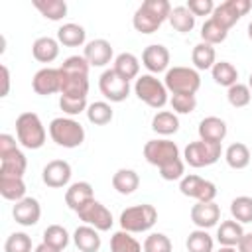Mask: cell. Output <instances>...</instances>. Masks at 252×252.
<instances>
[{
    "mask_svg": "<svg viewBox=\"0 0 252 252\" xmlns=\"http://www.w3.org/2000/svg\"><path fill=\"white\" fill-rule=\"evenodd\" d=\"M89 63L83 55H71L59 65L61 73V94L87 98L89 94Z\"/></svg>",
    "mask_w": 252,
    "mask_h": 252,
    "instance_id": "cell-1",
    "label": "cell"
},
{
    "mask_svg": "<svg viewBox=\"0 0 252 252\" xmlns=\"http://www.w3.org/2000/svg\"><path fill=\"white\" fill-rule=\"evenodd\" d=\"M169 12L171 4L167 0H144L132 16V26L144 35L154 33L169 18Z\"/></svg>",
    "mask_w": 252,
    "mask_h": 252,
    "instance_id": "cell-2",
    "label": "cell"
},
{
    "mask_svg": "<svg viewBox=\"0 0 252 252\" xmlns=\"http://www.w3.org/2000/svg\"><path fill=\"white\" fill-rule=\"evenodd\" d=\"M28 159L10 134H0V177H24Z\"/></svg>",
    "mask_w": 252,
    "mask_h": 252,
    "instance_id": "cell-3",
    "label": "cell"
},
{
    "mask_svg": "<svg viewBox=\"0 0 252 252\" xmlns=\"http://www.w3.org/2000/svg\"><path fill=\"white\" fill-rule=\"evenodd\" d=\"M49 136L61 148H79L85 142V128L71 116H57L49 122Z\"/></svg>",
    "mask_w": 252,
    "mask_h": 252,
    "instance_id": "cell-4",
    "label": "cell"
},
{
    "mask_svg": "<svg viewBox=\"0 0 252 252\" xmlns=\"http://www.w3.org/2000/svg\"><path fill=\"white\" fill-rule=\"evenodd\" d=\"M16 138L28 150H39L45 144V128L35 112H22L16 118Z\"/></svg>",
    "mask_w": 252,
    "mask_h": 252,
    "instance_id": "cell-5",
    "label": "cell"
},
{
    "mask_svg": "<svg viewBox=\"0 0 252 252\" xmlns=\"http://www.w3.org/2000/svg\"><path fill=\"white\" fill-rule=\"evenodd\" d=\"M158 220V211L154 205L150 203H142V205H132V207H126L122 213H120V228L130 232V234H136V232H146L150 230Z\"/></svg>",
    "mask_w": 252,
    "mask_h": 252,
    "instance_id": "cell-6",
    "label": "cell"
},
{
    "mask_svg": "<svg viewBox=\"0 0 252 252\" xmlns=\"http://www.w3.org/2000/svg\"><path fill=\"white\" fill-rule=\"evenodd\" d=\"M163 85L171 94H195L201 87V75L193 67L175 65L165 71Z\"/></svg>",
    "mask_w": 252,
    "mask_h": 252,
    "instance_id": "cell-7",
    "label": "cell"
},
{
    "mask_svg": "<svg viewBox=\"0 0 252 252\" xmlns=\"http://www.w3.org/2000/svg\"><path fill=\"white\" fill-rule=\"evenodd\" d=\"M167 89L163 85V81H159L156 75L152 73H146V75H140L134 83V94L146 102L148 106L152 108H161L165 106V102L169 100L167 98Z\"/></svg>",
    "mask_w": 252,
    "mask_h": 252,
    "instance_id": "cell-8",
    "label": "cell"
},
{
    "mask_svg": "<svg viewBox=\"0 0 252 252\" xmlns=\"http://www.w3.org/2000/svg\"><path fill=\"white\" fill-rule=\"evenodd\" d=\"M222 156V146L220 144H211V142H189L183 150V158L185 163H189L191 167H207L213 165L220 159Z\"/></svg>",
    "mask_w": 252,
    "mask_h": 252,
    "instance_id": "cell-9",
    "label": "cell"
},
{
    "mask_svg": "<svg viewBox=\"0 0 252 252\" xmlns=\"http://www.w3.org/2000/svg\"><path fill=\"white\" fill-rule=\"evenodd\" d=\"M144 158L148 163L156 165L158 169L163 167L165 163H171L175 159H179V148L175 142L161 138V140H148L144 144Z\"/></svg>",
    "mask_w": 252,
    "mask_h": 252,
    "instance_id": "cell-10",
    "label": "cell"
},
{
    "mask_svg": "<svg viewBox=\"0 0 252 252\" xmlns=\"http://www.w3.org/2000/svg\"><path fill=\"white\" fill-rule=\"evenodd\" d=\"M98 91H100V94L106 100H110V102H122L130 94V83L126 79H122L114 69H106L98 77Z\"/></svg>",
    "mask_w": 252,
    "mask_h": 252,
    "instance_id": "cell-11",
    "label": "cell"
},
{
    "mask_svg": "<svg viewBox=\"0 0 252 252\" xmlns=\"http://www.w3.org/2000/svg\"><path fill=\"white\" fill-rule=\"evenodd\" d=\"M179 191L185 197L197 199V203H211L217 197V185L209 179H203L199 175H183L179 181Z\"/></svg>",
    "mask_w": 252,
    "mask_h": 252,
    "instance_id": "cell-12",
    "label": "cell"
},
{
    "mask_svg": "<svg viewBox=\"0 0 252 252\" xmlns=\"http://www.w3.org/2000/svg\"><path fill=\"white\" fill-rule=\"evenodd\" d=\"M252 8V2L250 0H226L219 6H215L213 10V20L219 22L222 28L230 30L242 16H246Z\"/></svg>",
    "mask_w": 252,
    "mask_h": 252,
    "instance_id": "cell-13",
    "label": "cell"
},
{
    "mask_svg": "<svg viewBox=\"0 0 252 252\" xmlns=\"http://www.w3.org/2000/svg\"><path fill=\"white\" fill-rule=\"evenodd\" d=\"M77 215H79V219H81L85 224L96 228L98 232H106V230H110L112 224H114L112 213H110L100 201H96V199H93L91 203H87Z\"/></svg>",
    "mask_w": 252,
    "mask_h": 252,
    "instance_id": "cell-14",
    "label": "cell"
},
{
    "mask_svg": "<svg viewBox=\"0 0 252 252\" xmlns=\"http://www.w3.org/2000/svg\"><path fill=\"white\" fill-rule=\"evenodd\" d=\"M32 89L41 94V96H49V94H55V93H61V73H59V67L53 69V67H43L39 69L33 79H32Z\"/></svg>",
    "mask_w": 252,
    "mask_h": 252,
    "instance_id": "cell-15",
    "label": "cell"
},
{
    "mask_svg": "<svg viewBox=\"0 0 252 252\" xmlns=\"http://www.w3.org/2000/svg\"><path fill=\"white\" fill-rule=\"evenodd\" d=\"M71 175H73L71 165H69V161H65V159H51V161L43 167V171H41L43 183H45L47 187H53V189H59V187L69 185Z\"/></svg>",
    "mask_w": 252,
    "mask_h": 252,
    "instance_id": "cell-16",
    "label": "cell"
},
{
    "mask_svg": "<svg viewBox=\"0 0 252 252\" xmlns=\"http://www.w3.org/2000/svg\"><path fill=\"white\" fill-rule=\"evenodd\" d=\"M142 65L152 73H163L169 69V49L161 43H152L142 51Z\"/></svg>",
    "mask_w": 252,
    "mask_h": 252,
    "instance_id": "cell-17",
    "label": "cell"
},
{
    "mask_svg": "<svg viewBox=\"0 0 252 252\" xmlns=\"http://www.w3.org/2000/svg\"><path fill=\"white\" fill-rule=\"evenodd\" d=\"M112 55H114V51H112L110 41H106L102 37L89 41L85 45V49H83V57L87 59V63L91 67H104V65H108L112 61Z\"/></svg>",
    "mask_w": 252,
    "mask_h": 252,
    "instance_id": "cell-18",
    "label": "cell"
},
{
    "mask_svg": "<svg viewBox=\"0 0 252 252\" xmlns=\"http://www.w3.org/2000/svg\"><path fill=\"white\" fill-rule=\"evenodd\" d=\"M12 217L22 226H33V224H37V220L41 217V205L33 197H24L22 201H18L14 205Z\"/></svg>",
    "mask_w": 252,
    "mask_h": 252,
    "instance_id": "cell-19",
    "label": "cell"
},
{
    "mask_svg": "<svg viewBox=\"0 0 252 252\" xmlns=\"http://www.w3.org/2000/svg\"><path fill=\"white\" fill-rule=\"evenodd\" d=\"M220 220V207L211 201V203H197L191 207V222L197 228H213Z\"/></svg>",
    "mask_w": 252,
    "mask_h": 252,
    "instance_id": "cell-20",
    "label": "cell"
},
{
    "mask_svg": "<svg viewBox=\"0 0 252 252\" xmlns=\"http://www.w3.org/2000/svg\"><path fill=\"white\" fill-rule=\"evenodd\" d=\"M93 199H94V193H93V185L89 181H75L65 191V203L75 213H79Z\"/></svg>",
    "mask_w": 252,
    "mask_h": 252,
    "instance_id": "cell-21",
    "label": "cell"
},
{
    "mask_svg": "<svg viewBox=\"0 0 252 252\" xmlns=\"http://www.w3.org/2000/svg\"><path fill=\"white\" fill-rule=\"evenodd\" d=\"M199 140L211 142V144H220L226 138V122L219 116H207L199 122Z\"/></svg>",
    "mask_w": 252,
    "mask_h": 252,
    "instance_id": "cell-22",
    "label": "cell"
},
{
    "mask_svg": "<svg viewBox=\"0 0 252 252\" xmlns=\"http://www.w3.org/2000/svg\"><path fill=\"white\" fill-rule=\"evenodd\" d=\"M73 242H75L79 252H98L100 244H102L100 236H98V230L89 226V224H81V226L75 228Z\"/></svg>",
    "mask_w": 252,
    "mask_h": 252,
    "instance_id": "cell-23",
    "label": "cell"
},
{
    "mask_svg": "<svg viewBox=\"0 0 252 252\" xmlns=\"http://www.w3.org/2000/svg\"><path fill=\"white\" fill-rule=\"evenodd\" d=\"M32 55L39 61V63H51L57 59L59 55V41L55 37L49 35H41L33 41L32 45Z\"/></svg>",
    "mask_w": 252,
    "mask_h": 252,
    "instance_id": "cell-24",
    "label": "cell"
},
{
    "mask_svg": "<svg viewBox=\"0 0 252 252\" xmlns=\"http://www.w3.org/2000/svg\"><path fill=\"white\" fill-rule=\"evenodd\" d=\"M122 79H126L128 83L132 79H138L140 77V59L130 53V51H124V53H118L114 57V67H112Z\"/></svg>",
    "mask_w": 252,
    "mask_h": 252,
    "instance_id": "cell-25",
    "label": "cell"
},
{
    "mask_svg": "<svg viewBox=\"0 0 252 252\" xmlns=\"http://www.w3.org/2000/svg\"><path fill=\"white\" fill-rule=\"evenodd\" d=\"M244 236V228L238 220H222L217 228V240L220 246H238L240 238Z\"/></svg>",
    "mask_w": 252,
    "mask_h": 252,
    "instance_id": "cell-26",
    "label": "cell"
},
{
    "mask_svg": "<svg viewBox=\"0 0 252 252\" xmlns=\"http://www.w3.org/2000/svg\"><path fill=\"white\" fill-rule=\"evenodd\" d=\"M85 39H87V32L79 24L69 22V24H63L57 30V41L65 47H79V45L85 43Z\"/></svg>",
    "mask_w": 252,
    "mask_h": 252,
    "instance_id": "cell-27",
    "label": "cell"
},
{
    "mask_svg": "<svg viewBox=\"0 0 252 252\" xmlns=\"http://www.w3.org/2000/svg\"><path fill=\"white\" fill-rule=\"evenodd\" d=\"M191 61L195 65L197 71H207V69H213V65L217 63V51L211 43H205V41H199L193 51H191Z\"/></svg>",
    "mask_w": 252,
    "mask_h": 252,
    "instance_id": "cell-28",
    "label": "cell"
},
{
    "mask_svg": "<svg viewBox=\"0 0 252 252\" xmlns=\"http://www.w3.org/2000/svg\"><path fill=\"white\" fill-rule=\"evenodd\" d=\"M140 185V175L134 169H126L120 167L114 175H112V187L120 193V195H132Z\"/></svg>",
    "mask_w": 252,
    "mask_h": 252,
    "instance_id": "cell-29",
    "label": "cell"
},
{
    "mask_svg": "<svg viewBox=\"0 0 252 252\" xmlns=\"http://www.w3.org/2000/svg\"><path fill=\"white\" fill-rule=\"evenodd\" d=\"M152 130L161 136H171L179 130V118L171 110H159L152 118Z\"/></svg>",
    "mask_w": 252,
    "mask_h": 252,
    "instance_id": "cell-30",
    "label": "cell"
},
{
    "mask_svg": "<svg viewBox=\"0 0 252 252\" xmlns=\"http://www.w3.org/2000/svg\"><path fill=\"white\" fill-rule=\"evenodd\" d=\"M211 75L217 85L226 87V89L238 83V69L228 61H217L211 69Z\"/></svg>",
    "mask_w": 252,
    "mask_h": 252,
    "instance_id": "cell-31",
    "label": "cell"
},
{
    "mask_svg": "<svg viewBox=\"0 0 252 252\" xmlns=\"http://www.w3.org/2000/svg\"><path fill=\"white\" fill-rule=\"evenodd\" d=\"M167 22L179 33H187V32H191L195 28V16L189 12L187 6H175V8H171Z\"/></svg>",
    "mask_w": 252,
    "mask_h": 252,
    "instance_id": "cell-32",
    "label": "cell"
},
{
    "mask_svg": "<svg viewBox=\"0 0 252 252\" xmlns=\"http://www.w3.org/2000/svg\"><path fill=\"white\" fill-rule=\"evenodd\" d=\"M224 159L232 169H244L250 163V150L242 142H234L224 150Z\"/></svg>",
    "mask_w": 252,
    "mask_h": 252,
    "instance_id": "cell-33",
    "label": "cell"
},
{
    "mask_svg": "<svg viewBox=\"0 0 252 252\" xmlns=\"http://www.w3.org/2000/svg\"><path fill=\"white\" fill-rule=\"evenodd\" d=\"M0 195L8 201H22L26 197L24 177H0Z\"/></svg>",
    "mask_w": 252,
    "mask_h": 252,
    "instance_id": "cell-34",
    "label": "cell"
},
{
    "mask_svg": "<svg viewBox=\"0 0 252 252\" xmlns=\"http://www.w3.org/2000/svg\"><path fill=\"white\" fill-rule=\"evenodd\" d=\"M33 6L41 12L43 18L51 22H59L67 16V2L65 0H33Z\"/></svg>",
    "mask_w": 252,
    "mask_h": 252,
    "instance_id": "cell-35",
    "label": "cell"
},
{
    "mask_svg": "<svg viewBox=\"0 0 252 252\" xmlns=\"http://www.w3.org/2000/svg\"><path fill=\"white\" fill-rule=\"evenodd\" d=\"M185 246H187L189 252H213L215 240L207 230L195 228V230L189 232V236L185 240Z\"/></svg>",
    "mask_w": 252,
    "mask_h": 252,
    "instance_id": "cell-36",
    "label": "cell"
},
{
    "mask_svg": "<svg viewBox=\"0 0 252 252\" xmlns=\"http://www.w3.org/2000/svg\"><path fill=\"white\" fill-rule=\"evenodd\" d=\"M142 244L126 230H116L110 236V252H142Z\"/></svg>",
    "mask_w": 252,
    "mask_h": 252,
    "instance_id": "cell-37",
    "label": "cell"
},
{
    "mask_svg": "<svg viewBox=\"0 0 252 252\" xmlns=\"http://www.w3.org/2000/svg\"><path fill=\"white\" fill-rule=\"evenodd\" d=\"M112 116H114L112 106H110L108 102H104V100H94V102H91L89 108H87V118H89V122L94 124V126H104V124H108V122L112 120Z\"/></svg>",
    "mask_w": 252,
    "mask_h": 252,
    "instance_id": "cell-38",
    "label": "cell"
},
{
    "mask_svg": "<svg viewBox=\"0 0 252 252\" xmlns=\"http://www.w3.org/2000/svg\"><path fill=\"white\" fill-rule=\"evenodd\" d=\"M230 215L240 224L252 222V197H248V195L234 197L230 201Z\"/></svg>",
    "mask_w": 252,
    "mask_h": 252,
    "instance_id": "cell-39",
    "label": "cell"
},
{
    "mask_svg": "<svg viewBox=\"0 0 252 252\" xmlns=\"http://www.w3.org/2000/svg\"><path fill=\"white\" fill-rule=\"evenodd\" d=\"M228 35V30L222 28L219 22H215L213 18L205 20V24L201 26V39L205 43H211V45H217V43H222Z\"/></svg>",
    "mask_w": 252,
    "mask_h": 252,
    "instance_id": "cell-40",
    "label": "cell"
},
{
    "mask_svg": "<svg viewBox=\"0 0 252 252\" xmlns=\"http://www.w3.org/2000/svg\"><path fill=\"white\" fill-rule=\"evenodd\" d=\"M43 242L53 246V248H57V250H63L69 244V232L61 224H49L43 230Z\"/></svg>",
    "mask_w": 252,
    "mask_h": 252,
    "instance_id": "cell-41",
    "label": "cell"
},
{
    "mask_svg": "<svg viewBox=\"0 0 252 252\" xmlns=\"http://www.w3.org/2000/svg\"><path fill=\"white\" fill-rule=\"evenodd\" d=\"M226 98H228L230 106H234V108H244V106L250 104L252 91H250L248 85H244V83H236V85L228 87V91H226Z\"/></svg>",
    "mask_w": 252,
    "mask_h": 252,
    "instance_id": "cell-42",
    "label": "cell"
},
{
    "mask_svg": "<svg viewBox=\"0 0 252 252\" xmlns=\"http://www.w3.org/2000/svg\"><path fill=\"white\" fill-rule=\"evenodd\" d=\"M144 252H171V240L163 232H152L144 240Z\"/></svg>",
    "mask_w": 252,
    "mask_h": 252,
    "instance_id": "cell-43",
    "label": "cell"
},
{
    "mask_svg": "<svg viewBox=\"0 0 252 252\" xmlns=\"http://www.w3.org/2000/svg\"><path fill=\"white\" fill-rule=\"evenodd\" d=\"M4 252H32V238L26 232H12L4 242Z\"/></svg>",
    "mask_w": 252,
    "mask_h": 252,
    "instance_id": "cell-44",
    "label": "cell"
},
{
    "mask_svg": "<svg viewBox=\"0 0 252 252\" xmlns=\"http://www.w3.org/2000/svg\"><path fill=\"white\" fill-rule=\"evenodd\" d=\"M169 104L175 114H191L197 108V98L195 94H171Z\"/></svg>",
    "mask_w": 252,
    "mask_h": 252,
    "instance_id": "cell-45",
    "label": "cell"
},
{
    "mask_svg": "<svg viewBox=\"0 0 252 252\" xmlns=\"http://www.w3.org/2000/svg\"><path fill=\"white\" fill-rule=\"evenodd\" d=\"M59 108L67 114V116H77L81 112H87L89 104H87V98H75V96H59Z\"/></svg>",
    "mask_w": 252,
    "mask_h": 252,
    "instance_id": "cell-46",
    "label": "cell"
},
{
    "mask_svg": "<svg viewBox=\"0 0 252 252\" xmlns=\"http://www.w3.org/2000/svg\"><path fill=\"white\" fill-rule=\"evenodd\" d=\"M183 173H185V161L179 158V159H175V161H171V163H165L163 167H159V175H161V179H165V181H181L183 179Z\"/></svg>",
    "mask_w": 252,
    "mask_h": 252,
    "instance_id": "cell-47",
    "label": "cell"
},
{
    "mask_svg": "<svg viewBox=\"0 0 252 252\" xmlns=\"http://www.w3.org/2000/svg\"><path fill=\"white\" fill-rule=\"evenodd\" d=\"M185 6L197 18V16H213V10H215L217 4L213 0H189Z\"/></svg>",
    "mask_w": 252,
    "mask_h": 252,
    "instance_id": "cell-48",
    "label": "cell"
},
{
    "mask_svg": "<svg viewBox=\"0 0 252 252\" xmlns=\"http://www.w3.org/2000/svg\"><path fill=\"white\" fill-rule=\"evenodd\" d=\"M236 250L238 252H252V232H244V236L240 238Z\"/></svg>",
    "mask_w": 252,
    "mask_h": 252,
    "instance_id": "cell-49",
    "label": "cell"
},
{
    "mask_svg": "<svg viewBox=\"0 0 252 252\" xmlns=\"http://www.w3.org/2000/svg\"><path fill=\"white\" fill-rule=\"evenodd\" d=\"M2 81H4L2 96H6V94H8V91H10V71H8V67H6V65H2Z\"/></svg>",
    "mask_w": 252,
    "mask_h": 252,
    "instance_id": "cell-50",
    "label": "cell"
},
{
    "mask_svg": "<svg viewBox=\"0 0 252 252\" xmlns=\"http://www.w3.org/2000/svg\"><path fill=\"white\" fill-rule=\"evenodd\" d=\"M33 252H61V250H57V248H53V246L41 242V244H37V246L33 248Z\"/></svg>",
    "mask_w": 252,
    "mask_h": 252,
    "instance_id": "cell-51",
    "label": "cell"
},
{
    "mask_svg": "<svg viewBox=\"0 0 252 252\" xmlns=\"http://www.w3.org/2000/svg\"><path fill=\"white\" fill-rule=\"evenodd\" d=\"M217 252H238V250H236V246H220Z\"/></svg>",
    "mask_w": 252,
    "mask_h": 252,
    "instance_id": "cell-52",
    "label": "cell"
},
{
    "mask_svg": "<svg viewBox=\"0 0 252 252\" xmlns=\"http://www.w3.org/2000/svg\"><path fill=\"white\" fill-rule=\"evenodd\" d=\"M248 37H250V39H252V22H250V24H248Z\"/></svg>",
    "mask_w": 252,
    "mask_h": 252,
    "instance_id": "cell-53",
    "label": "cell"
},
{
    "mask_svg": "<svg viewBox=\"0 0 252 252\" xmlns=\"http://www.w3.org/2000/svg\"><path fill=\"white\" fill-rule=\"evenodd\" d=\"M248 87H250V91H252V73H250V77H248Z\"/></svg>",
    "mask_w": 252,
    "mask_h": 252,
    "instance_id": "cell-54",
    "label": "cell"
}]
</instances>
